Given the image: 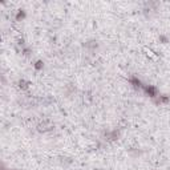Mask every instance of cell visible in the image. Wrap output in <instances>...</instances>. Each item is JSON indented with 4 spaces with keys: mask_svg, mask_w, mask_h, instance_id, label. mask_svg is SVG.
I'll return each mask as SVG.
<instances>
[{
    "mask_svg": "<svg viewBox=\"0 0 170 170\" xmlns=\"http://www.w3.org/2000/svg\"><path fill=\"white\" fill-rule=\"evenodd\" d=\"M50 128H52V124H50L49 121H44L39 125V130H40V132H48Z\"/></svg>",
    "mask_w": 170,
    "mask_h": 170,
    "instance_id": "6da1fadb",
    "label": "cell"
},
{
    "mask_svg": "<svg viewBox=\"0 0 170 170\" xmlns=\"http://www.w3.org/2000/svg\"><path fill=\"white\" fill-rule=\"evenodd\" d=\"M19 86H20V88H23V89H25V88H28L27 82H25L24 80H20V81H19Z\"/></svg>",
    "mask_w": 170,
    "mask_h": 170,
    "instance_id": "7a4b0ae2",
    "label": "cell"
}]
</instances>
